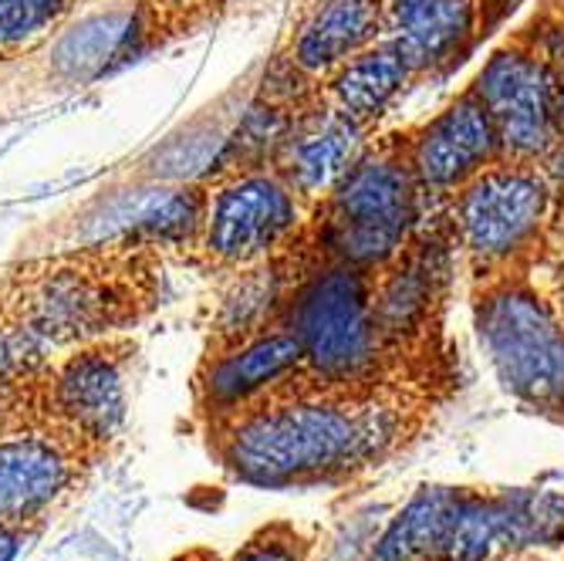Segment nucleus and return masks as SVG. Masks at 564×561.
<instances>
[{
  "label": "nucleus",
  "mask_w": 564,
  "mask_h": 561,
  "mask_svg": "<svg viewBox=\"0 0 564 561\" xmlns=\"http://www.w3.org/2000/svg\"><path fill=\"white\" fill-rule=\"evenodd\" d=\"M369 139L372 136L362 126H355L322 95V88H315L297 106L268 166L281 173L304 207L312 211L348 173V166L358 160V152Z\"/></svg>",
  "instance_id": "obj_12"
},
{
  "label": "nucleus",
  "mask_w": 564,
  "mask_h": 561,
  "mask_svg": "<svg viewBox=\"0 0 564 561\" xmlns=\"http://www.w3.org/2000/svg\"><path fill=\"white\" fill-rule=\"evenodd\" d=\"M564 180L541 163L500 160L459 186L443 217L470 284L541 268Z\"/></svg>",
  "instance_id": "obj_4"
},
{
  "label": "nucleus",
  "mask_w": 564,
  "mask_h": 561,
  "mask_svg": "<svg viewBox=\"0 0 564 561\" xmlns=\"http://www.w3.org/2000/svg\"><path fill=\"white\" fill-rule=\"evenodd\" d=\"M395 417L372 392L307 382L297 373L214 420L217 453L240 481L284 487L362 464L389 443Z\"/></svg>",
  "instance_id": "obj_1"
},
{
  "label": "nucleus",
  "mask_w": 564,
  "mask_h": 561,
  "mask_svg": "<svg viewBox=\"0 0 564 561\" xmlns=\"http://www.w3.org/2000/svg\"><path fill=\"white\" fill-rule=\"evenodd\" d=\"M386 37V0H304L274 62L322 82L341 62Z\"/></svg>",
  "instance_id": "obj_15"
},
{
  "label": "nucleus",
  "mask_w": 564,
  "mask_h": 561,
  "mask_svg": "<svg viewBox=\"0 0 564 561\" xmlns=\"http://www.w3.org/2000/svg\"><path fill=\"white\" fill-rule=\"evenodd\" d=\"M95 450L55 420L24 413L0 433V525H28L58 504L95 461Z\"/></svg>",
  "instance_id": "obj_10"
},
{
  "label": "nucleus",
  "mask_w": 564,
  "mask_h": 561,
  "mask_svg": "<svg viewBox=\"0 0 564 561\" xmlns=\"http://www.w3.org/2000/svg\"><path fill=\"white\" fill-rule=\"evenodd\" d=\"M551 268L554 274H547V291L554 294V301L561 304L564 312V190H561V207H557V217H554V230H551V244H547V253L538 271Z\"/></svg>",
  "instance_id": "obj_21"
},
{
  "label": "nucleus",
  "mask_w": 564,
  "mask_h": 561,
  "mask_svg": "<svg viewBox=\"0 0 564 561\" xmlns=\"http://www.w3.org/2000/svg\"><path fill=\"white\" fill-rule=\"evenodd\" d=\"M480 0H386V37L420 78H440L464 65L490 37Z\"/></svg>",
  "instance_id": "obj_13"
},
{
  "label": "nucleus",
  "mask_w": 564,
  "mask_h": 561,
  "mask_svg": "<svg viewBox=\"0 0 564 561\" xmlns=\"http://www.w3.org/2000/svg\"><path fill=\"white\" fill-rule=\"evenodd\" d=\"M405 145L416 180L436 207L477 173L503 160L497 126L474 85L459 88L433 119L405 126Z\"/></svg>",
  "instance_id": "obj_11"
},
{
  "label": "nucleus",
  "mask_w": 564,
  "mask_h": 561,
  "mask_svg": "<svg viewBox=\"0 0 564 561\" xmlns=\"http://www.w3.org/2000/svg\"><path fill=\"white\" fill-rule=\"evenodd\" d=\"M484 4V11H487V24H490V31H497L510 14L518 11V4H524V0H480Z\"/></svg>",
  "instance_id": "obj_23"
},
{
  "label": "nucleus",
  "mask_w": 564,
  "mask_h": 561,
  "mask_svg": "<svg viewBox=\"0 0 564 561\" xmlns=\"http://www.w3.org/2000/svg\"><path fill=\"white\" fill-rule=\"evenodd\" d=\"M278 319L304 348L297 376L307 382L376 392V379L405 363L379 325L372 271L366 268L325 265L294 274Z\"/></svg>",
  "instance_id": "obj_5"
},
{
  "label": "nucleus",
  "mask_w": 564,
  "mask_h": 561,
  "mask_svg": "<svg viewBox=\"0 0 564 561\" xmlns=\"http://www.w3.org/2000/svg\"><path fill=\"white\" fill-rule=\"evenodd\" d=\"M170 561H220V554L210 551V548H189V551H183V554H176Z\"/></svg>",
  "instance_id": "obj_24"
},
{
  "label": "nucleus",
  "mask_w": 564,
  "mask_h": 561,
  "mask_svg": "<svg viewBox=\"0 0 564 561\" xmlns=\"http://www.w3.org/2000/svg\"><path fill=\"white\" fill-rule=\"evenodd\" d=\"M234 561H304V548L288 525H271L253 535Z\"/></svg>",
  "instance_id": "obj_20"
},
{
  "label": "nucleus",
  "mask_w": 564,
  "mask_h": 561,
  "mask_svg": "<svg viewBox=\"0 0 564 561\" xmlns=\"http://www.w3.org/2000/svg\"><path fill=\"white\" fill-rule=\"evenodd\" d=\"M470 312L500 386L531 410L564 413V312L544 281L531 271L470 284Z\"/></svg>",
  "instance_id": "obj_7"
},
{
  "label": "nucleus",
  "mask_w": 564,
  "mask_h": 561,
  "mask_svg": "<svg viewBox=\"0 0 564 561\" xmlns=\"http://www.w3.org/2000/svg\"><path fill=\"white\" fill-rule=\"evenodd\" d=\"M564 55V0L544 8L490 51L470 82L497 126L503 160L541 163L564 180V145L557 129V78Z\"/></svg>",
  "instance_id": "obj_6"
},
{
  "label": "nucleus",
  "mask_w": 564,
  "mask_h": 561,
  "mask_svg": "<svg viewBox=\"0 0 564 561\" xmlns=\"http://www.w3.org/2000/svg\"><path fill=\"white\" fill-rule=\"evenodd\" d=\"M301 366H304V348L297 335L278 319L237 345L207 352L203 369L196 376L199 410L210 420H220L240 410L243 402L264 396L288 376H294Z\"/></svg>",
  "instance_id": "obj_14"
},
{
  "label": "nucleus",
  "mask_w": 564,
  "mask_h": 561,
  "mask_svg": "<svg viewBox=\"0 0 564 561\" xmlns=\"http://www.w3.org/2000/svg\"><path fill=\"white\" fill-rule=\"evenodd\" d=\"M203 227L189 261L210 274H237L271 261L301 230L307 207L271 166L207 173Z\"/></svg>",
  "instance_id": "obj_8"
},
{
  "label": "nucleus",
  "mask_w": 564,
  "mask_h": 561,
  "mask_svg": "<svg viewBox=\"0 0 564 561\" xmlns=\"http://www.w3.org/2000/svg\"><path fill=\"white\" fill-rule=\"evenodd\" d=\"M416 82V72L409 68L395 41L382 37L358 51L348 62H341L335 72H328L318 88L338 112H345L355 126H362L369 136H376L379 122L389 116L395 98Z\"/></svg>",
  "instance_id": "obj_16"
},
{
  "label": "nucleus",
  "mask_w": 564,
  "mask_h": 561,
  "mask_svg": "<svg viewBox=\"0 0 564 561\" xmlns=\"http://www.w3.org/2000/svg\"><path fill=\"white\" fill-rule=\"evenodd\" d=\"M41 359H44V355L34 352L31 342L21 335L18 322L11 319L4 294H0V402L8 399V392L24 379V373L31 366H37Z\"/></svg>",
  "instance_id": "obj_19"
},
{
  "label": "nucleus",
  "mask_w": 564,
  "mask_h": 561,
  "mask_svg": "<svg viewBox=\"0 0 564 561\" xmlns=\"http://www.w3.org/2000/svg\"><path fill=\"white\" fill-rule=\"evenodd\" d=\"M557 129H561V145H564V55H561V78H557Z\"/></svg>",
  "instance_id": "obj_25"
},
{
  "label": "nucleus",
  "mask_w": 564,
  "mask_h": 561,
  "mask_svg": "<svg viewBox=\"0 0 564 561\" xmlns=\"http://www.w3.org/2000/svg\"><path fill=\"white\" fill-rule=\"evenodd\" d=\"M456 490L426 487L405 504V511L392 521V528L376 544V561H420L436 558L449 518V504Z\"/></svg>",
  "instance_id": "obj_17"
},
{
  "label": "nucleus",
  "mask_w": 564,
  "mask_h": 561,
  "mask_svg": "<svg viewBox=\"0 0 564 561\" xmlns=\"http://www.w3.org/2000/svg\"><path fill=\"white\" fill-rule=\"evenodd\" d=\"M433 211L440 207L423 193L409 163L405 129L372 136L348 173L307 211L301 230L274 253L284 288L307 268L345 265L376 271L389 265Z\"/></svg>",
  "instance_id": "obj_3"
},
{
  "label": "nucleus",
  "mask_w": 564,
  "mask_h": 561,
  "mask_svg": "<svg viewBox=\"0 0 564 561\" xmlns=\"http://www.w3.org/2000/svg\"><path fill=\"white\" fill-rule=\"evenodd\" d=\"M135 342L132 335H109L44 355L24 376L28 402L47 420H55L95 453L122 433L129 413V369Z\"/></svg>",
  "instance_id": "obj_9"
},
{
  "label": "nucleus",
  "mask_w": 564,
  "mask_h": 561,
  "mask_svg": "<svg viewBox=\"0 0 564 561\" xmlns=\"http://www.w3.org/2000/svg\"><path fill=\"white\" fill-rule=\"evenodd\" d=\"M160 253L129 230L106 244L24 261L0 274V294L41 355L129 335L160 301Z\"/></svg>",
  "instance_id": "obj_2"
},
{
  "label": "nucleus",
  "mask_w": 564,
  "mask_h": 561,
  "mask_svg": "<svg viewBox=\"0 0 564 561\" xmlns=\"http://www.w3.org/2000/svg\"><path fill=\"white\" fill-rule=\"evenodd\" d=\"M78 0H0V62L31 55L51 41L72 14Z\"/></svg>",
  "instance_id": "obj_18"
},
{
  "label": "nucleus",
  "mask_w": 564,
  "mask_h": 561,
  "mask_svg": "<svg viewBox=\"0 0 564 561\" xmlns=\"http://www.w3.org/2000/svg\"><path fill=\"white\" fill-rule=\"evenodd\" d=\"M28 541V528L21 525H0V561H14Z\"/></svg>",
  "instance_id": "obj_22"
}]
</instances>
